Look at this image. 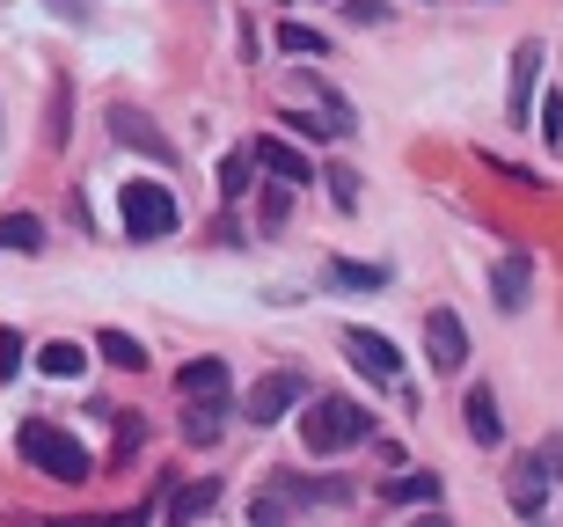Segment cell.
I'll return each instance as SVG.
<instances>
[{
  "mask_svg": "<svg viewBox=\"0 0 563 527\" xmlns=\"http://www.w3.org/2000/svg\"><path fill=\"white\" fill-rule=\"evenodd\" d=\"M286 125L300 132V140H336V125H330V118H308V110H286Z\"/></svg>",
  "mask_w": 563,
  "mask_h": 527,
  "instance_id": "25",
  "label": "cell"
},
{
  "mask_svg": "<svg viewBox=\"0 0 563 527\" xmlns=\"http://www.w3.org/2000/svg\"><path fill=\"white\" fill-rule=\"evenodd\" d=\"M388 498H396V506H418V498L432 506V498H439V476H396V484H388Z\"/></svg>",
  "mask_w": 563,
  "mask_h": 527,
  "instance_id": "23",
  "label": "cell"
},
{
  "mask_svg": "<svg viewBox=\"0 0 563 527\" xmlns=\"http://www.w3.org/2000/svg\"><path fill=\"white\" fill-rule=\"evenodd\" d=\"M366 432H374V410H358L352 396H322L308 410V425H300L308 454H344V447H358Z\"/></svg>",
  "mask_w": 563,
  "mask_h": 527,
  "instance_id": "2",
  "label": "cell"
},
{
  "mask_svg": "<svg viewBox=\"0 0 563 527\" xmlns=\"http://www.w3.org/2000/svg\"><path fill=\"white\" fill-rule=\"evenodd\" d=\"M336 286H358V294H374V286H388V272L380 264H330Z\"/></svg>",
  "mask_w": 563,
  "mask_h": 527,
  "instance_id": "22",
  "label": "cell"
},
{
  "mask_svg": "<svg viewBox=\"0 0 563 527\" xmlns=\"http://www.w3.org/2000/svg\"><path fill=\"white\" fill-rule=\"evenodd\" d=\"M15 447H22V462H30V469L59 476V484H81V476H96V454H88L74 432H59L52 418H30V425L15 432Z\"/></svg>",
  "mask_w": 563,
  "mask_h": 527,
  "instance_id": "1",
  "label": "cell"
},
{
  "mask_svg": "<svg viewBox=\"0 0 563 527\" xmlns=\"http://www.w3.org/2000/svg\"><path fill=\"white\" fill-rule=\"evenodd\" d=\"M37 366H44V374H52V381H81L88 352H81V344H74V338H59V344H44V352H37Z\"/></svg>",
  "mask_w": 563,
  "mask_h": 527,
  "instance_id": "16",
  "label": "cell"
},
{
  "mask_svg": "<svg viewBox=\"0 0 563 527\" xmlns=\"http://www.w3.org/2000/svg\"><path fill=\"white\" fill-rule=\"evenodd\" d=\"M542 132L563 147V96H549V110H542Z\"/></svg>",
  "mask_w": 563,
  "mask_h": 527,
  "instance_id": "27",
  "label": "cell"
},
{
  "mask_svg": "<svg viewBox=\"0 0 563 527\" xmlns=\"http://www.w3.org/2000/svg\"><path fill=\"white\" fill-rule=\"evenodd\" d=\"M125 234L132 242H162V234H176V198H168L162 184H125Z\"/></svg>",
  "mask_w": 563,
  "mask_h": 527,
  "instance_id": "3",
  "label": "cell"
},
{
  "mask_svg": "<svg viewBox=\"0 0 563 527\" xmlns=\"http://www.w3.org/2000/svg\"><path fill=\"white\" fill-rule=\"evenodd\" d=\"M352 498V484H300V476H278V506H344Z\"/></svg>",
  "mask_w": 563,
  "mask_h": 527,
  "instance_id": "14",
  "label": "cell"
},
{
  "mask_svg": "<svg viewBox=\"0 0 563 527\" xmlns=\"http://www.w3.org/2000/svg\"><path fill=\"white\" fill-rule=\"evenodd\" d=\"M52 8H59V15H81V8H88V0H52Z\"/></svg>",
  "mask_w": 563,
  "mask_h": 527,
  "instance_id": "28",
  "label": "cell"
},
{
  "mask_svg": "<svg viewBox=\"0 0 563 527\" xmlns=\"http://www.w3.org/2000/svg\"><path fill=\"white\" fill-rule=\"evenodd\" d=\"M190 410H184V440L190 447H212L220 440V410H228V396H184Z\"/></svg>",
  "mask_w": 563,
  "mask_h": 527,
  "instance_id": "13",
  "label": "cell"
},
{
  "mask_svg": "<svg viewBox=\"0 0 563 527\" xmlns=\"http://www.w3.org/2000/svg\"><path fill=\"white\" fill-rule=\"evenodd\" d=\"M176 388L184 396H228V366L220 359H190L184 374H176Z\"/></svg>",
  "mask_w": 563,
  "mask_h": 527,
  "instance_id": "15",
  "label": "cell"
},
{
  "mask_svg": "<svg viewBox=\"0 0 563 527\" xmlns=\"http://www.w3.org/2000/svg\"><path fill=\"white\" fill-rule=\"evenodd\" d=\"M330 198L352 212V206H358V176H352V169H330Z\"/></svg>",
  "mask_w": 563,
  "mask_h": 527,
  "instance_id": "26",
  "label": "cell"
},
{
  "mask_svg": "<svg viewBox=\"0 0 563 527\" xmlns=\"http://www.w3.org/2000/svg\"><path fill=\"white\" fill-rule=\"evenodd\" d=\"M22 352H30V344H22V330H0V381L22 374Z\"/></svg>",
  "mask_w": 563,
  "mask_h": 527,
  "instance_id": "24",
  "label": "cell"
},
{
  "mask_svg": "<svg viewBox=\"0 0 563 527\" xmlns=\"http://www.w3.org/2000/svg\"><path fill=\"white\" fill-rule=\"evenodd\" d=\"M344 352H352L358 374L396 381V344H388V338H374V330H344Z\"/></svg>",
  "mask_w": 563,
  "mask_h": 527,
  "instance_id": "9",
  "label": "cell"
},
{
  "mask_svg": "<svg viewBox=\"0 0 563 527\" xmlns=\"http://www.w3.org/2000/svg\"><path fill=\"white\" fill-rule=\"evenodd\" d=\"M549 454H520V462L505 469V498H512V513H520V520H534V513L549 506Z\"/></svg>",
  "mask_w": 563,
  "mask_h": 527,
  "instance_id": "5",
  "label": "cell"
},
{
  "mask_svg": "<svg viewBox=\"0 0 563 527\" xmlns=\"http://www.w3.org/2000/svg\"><path fill=\"white\" fill-rule=\"evenodd\" d=\"M527 286H534V264H527V256H505L498 278H490V294H498L505 316H520V308H527Z\"/></svg>",
  "mask_w": 563,
  "mask_h": 527,
  "instance_id": "12",
  "label": "cell"
},
{
  "mask_svg": "<svg viewBox=\"0 0 563 527\" xmlns=\"http://www.w3.org/2000/svg\"><path fill=\"white\" fill-rule=\"evenodd\" d=\"M542 59H549L542 37H520V52H512V96H505L520 125H534V81H542Z\"/></svg>",
  "mask_w": 563,
  "mask_h": 527,
  "instance_id": "8",
  "label": "cell"
},
{
  "mask_svg": "<svg viewBox=\"0 0 563 527\" xmlns=\"http://www.w3.org/2000/svg\"><path fill=\"white\" fill-rule=\"evenodd\" d=\"M250 154H256V169H272L278 184H308V176H314V169H308V154L286 147V140H256Z\"/></svg>",
  "mask_w": 563,
  "mask_h": 527,
  "instance_id": "11",
  "label": "cell"
},
{
  "mask_svg": "<svg viewBox=\"0 0 563 527\" xmlns=\"http://www.w3.org/2000/svg\"><path fill=\"white\" fill-rule=\"evenodd\" d=\"M212 506H220V484H212V476H206V484H184L176 498H168L176 520H198V513H212Z\"/></svg>",
  "mask_w": 563,
  "mask_h": 527,
  "instance_id": "18",
  "label": "cell"
},
{
  "mask_svg": "<svg viewBox=\"0 0 563 527\" xmlns=\"http://www.w3.org/2000/svg\"><path fill=\"white\" fill-rule=\"evenodd\" d=\"M424 352H432L439 374H461V359H468V330H461L454 308H432V316H424Z\"/></svg>",
  "mask_w": 563,
  "mask_h": 527,
  "instance_id": "7",
  "label": "cell"
},
{
  "mask_svg": "<svg viewBox=\"0 0 563 527\" xmlns=\"http://www.w3.org/2000/svg\"><path fill=\"white\" fill-rule=\"evenodd\" d=\"M0 250H44V220L37 212H8V220H0Z\"/></svg>",
  "mask_w": 563,
  "mask_h": 527,
  "instance_id": "17",
  "label": "cell"
},
{
  "mask_svg": "<svg viewBox=\"0 0 563 527\" xmlns=\"http://www.w3.org/2000/svg\"><path fill=\"white\" fill-rule=\"evenodd\" d=\"M110 140H118V147H132V154H146V162H176V140H168L162 125H154V118H146V110H132V103H118L110 110Z\"/></svg>",
  "mask_w": 563,
  "mask_h": 527,
  "instance_id": "4",
  "label": "cell"
},
{
  "mask_svg": "<svg viewBox=\"0 0 563 527\" xmlns=\"http://www.w3.org/2000/svg\"><path fill=\"white\" fill-rule=\"evenodd\" d=\"M96 352H103L110 366H132V374L146 366V344H140V338H125V330H103V338H96Z\"/></svg>",
  "mask_w": 563,
  "mask_h": 527,
  "instance_id": "20",
  "label": "cell"
},
{
  "mask_svg": "<svg viewBox=\"0 0 563 527\" xmlns=\"http://www.w3.org/2000/svg\"><path fill=\"white\" fill-rule=\"evenodd\" d=\"M300 396H308V381L292 374V366H278V374H264V381L250 388V425H278V418H286V410H292Z\"/></svg>",
  "mask_w": 563,
  "mask_h": 527,
  "instance_id": "6",
  "label": "cell"
},
{
  "mask_svg": "<svg viewBox=\"0 0 563 527\" xmlns=\"http://www.w3.org/2000/svg\"><path fill=\"white\" fill-rule=\"evenodd\" d=\"M250 184H256V154H250V147H234L228 162H220V198H242Z\"/></svg>",
  "mask_w": 563,
  "mask_h": 527,
  "instance_id": "19",
  "label": "cell"
},
{
  "mask_svg": "<svg viewBox=\"0 0 563 527\" xmlns=\"http://www.w3.org/2000/svg\"><path fill=\"white\" fill-rule=\"evenodd\" d=\"M461 425H468V440H476V447H498V440H505L498 396H490V388H468V403H461Z\"/></svg>",
  "mask_w": 563,
  "mask_h": 527,
  "instance_id": "10",
  "label": "cell"
},
{
  "mask_svg": "<svg viewBox=\"0 0 563 527\" xmlns=\"http://www.w3.org/2000/svg\"><path fill=\"white\" fill-rule=\"evenodd\" d=\"M278 44H286V52H308V59H322V52H330V37H322V30H308V22H286V30H278Z\"/></svg>",
  "mask_w": 563,
  "mask_h": 527,
  "instance_id": "21",
  "label": "cell"
}]
</instances>
